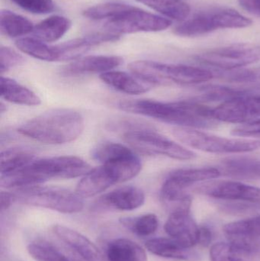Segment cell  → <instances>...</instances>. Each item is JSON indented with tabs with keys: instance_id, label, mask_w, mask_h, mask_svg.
I'll list each match as a JSON object with an SVG mask.
<instances>
[{
	"instance_id": "obj_1",
	"label": "cell",
	"mask_w": 260,
	"mask_h": 261,
	"mask_svg": "<svg viewBox=\"0 0 260 261\" xmlns=\"http://www.w3.org/2000/svg\"><path fill=\"white\" fill-rule=\"evenodd\" d=\"M122 111L141 115L166 123L190 128H209L216 125L211 116V109L195 102H163L151 99L121 101Z\"/></svg>"
},
{
	"instance_id": "obj_2",
	"label": "cell",
	"mask_w": 260,
	"mask_h": 261,
	"mask_svg": "<svg viewBox=\"0 0 260 261\" xmlns=\"http://www.w3.org/2000/svg\"><path fill=\"white\" fill-rule=\"evenodd\" d=\"M84 126L80 113L70 109H56L27 121L18 132L44 144H62L77 139Z\"/></svg>"
},
{
	"instance_id": "obj_3",
	"label": "cell",
	"mask_w": 260,
	"mask_h": 261,
	"mask_svg": "<svg viewBox=\"0 0 260 261\" xmlns=\"http://www.w3.org/2000/svg\"><path fill=\"white\" fill-rule=\"evenodd\" d=\"M134 76L149 86L196 84L207 82L214 77L210 70L184 64H164L152 61H137L128 66Z\"/></svg>"
},
{
	"instance_id": "obj_4",
	"label": "cell",
	"mask_w": 260,
	"mask_h": 261,
	"mask_svg": "<svg viewBox=\"0 0 260 261\" xmlns=\"http://www.w3.org/2000/svg\"><path fill=\"white\" fill-rule=\"evenodd\" d=\"M15 201L32 206L58 213L73 214L83 210L84 202L75 192L58 187H35L18 189L13 193Z\"/></svg>"
},
{
	"instance_id": "obj_5",
	"label": "cell",
	"mask_w": 260,
	"mask_h": 261,
	"mask_svg": "<svg viewBox=\"0 0 260 261\" xmlns=\"http://www.w3.org/2000/svg\"><path fill=\"white\" fill-rule=\"evenodd\" d=\"M176 138L189 147L213 153H239L260 149V140L215 136L195 128H174Z\"/></svg>"
},
{
	"instance_id": "obj_6",
	"label": "cell",
	"mask_w": 260,
	"mask_h": 261,
	"mask_svg": "<svg viewBox=\"0 0 260 261\" xmlns=\"http://www.w3.org/2000/svg\"><path fill=\"white\" fill-rule=\"evenodd\" d=\"M122 138L133 149L143 154L163 155L180 161L195 156L192 150L160 135L154 127L127 132Z\"/></svg>"
},
{
	"instance_id": "obj_7",
	"label": "cell",
	"mask_w": 260,
	"mask_h": 261,
	"mask_svg": "<svg viewBox=\"0 0 260 261\" xmlns=\"http://www.w3.org/2000/svg\"><path fill=\"white\" fill-rule=\"evenodd\" d=\"M221 176L216 168L180 169L171 173L162 186V199L167 203L174 204L175 208L192 203V199L186 190L196 182L215 179Z\"/></svg>"
},
{
	"instance_id": "obj_8",
	"label": "cell",
	"mask_w": 260,
	"mask_h": 261,
	"mask_svg": "<svg viewBox=\"0 0 260 261\" xmlns=\"http://www.w3.org/2000/svg\"><path fill=\"white\" fill-rule=\"evenodd\" d=\"M195 59L224 71L237 70L259 61L260 47L244 43L232 44L200 54Z\"/></svg>"
},
{
	"instance_id": "obj_9",
	"label": "cell",
	"mask_w": 260,
	"mask_h": 261,
	"mask_svg": "<svg viewBox=\"0 0 260 261\" xmlns=\"http://www.w3.org/2000/svg\"><path fill=\"white\" fill-rule=\"evenodd\" d=\"M172 24L168 18L142 10L133 6L114 18L107 20V32L119 35L137 32H154L166 30Z\"/></svg>"
},
{
	"instance_id": "obj_10",
	"label": "cell",
	"mask_w": 260,
	"mask_h": 261,
	"mask_svg": "<svg viewBox=\"0 0 260 261\" xmlns=\"http://www.w3.org/2000/svg\"><path fill=\"white\" fill-rule=\"evenodd\" d=\"M215 121L228 123H248L260 119V95H242L224 101L211 109Z\"/></svg>"
},
{
	"instance_id": "obj_11",
	"label": "cell",
	"mask_w": 260,
	"mask_h": 261,
	"mask_svg": "<svg viewBox=\"0 0 260 261\" xmlns=\"http://www.w3.org/2000/svg\"><path fill=\"white\" fill-rule=\"evenodd\" d=\"M191 205H183L172 210L164 225L166 234L186 248L198 244L199 227L191 216Z\"/></svg>"
},
{
	"instance_id": "obj_12",
	"label": "cell",
	"mask_w": 260,
	"mask_h": 261,
	"mask_svg": "<svg viewBox=\"0 0 260 261\" xmlns=\"http://www.w3.org/2000/svg\"><path fill=\"white\" fill-rule=\"evenodd\" d=\"M121 182H123V179L115 166L102 164L83 176L76 186V193L82 199L93 197Z\"/></svg>"
},
{
	"instance_id": "obj_13",
	"label": "cell",
	"mask_w": 260,
	"mask_h": 261,
	"mask_svg": "<svg viewBox=\"0 0 260 261\" xmlns=\"http://www.w3.org/2000/svg\"><path fill=\"white\" fill-rule=\"evenodd\" d=\"M199 191L215 199L260 205V189L236 181L210 182L200 187Z\"/></svg>"
},
{
	"instance_id": "obj_14",
	"label": "cell",
	"mask_w": 260,
	"mask_h": 261,
	"mask_svg": "<svg viewBox=\"0 0 260 261\" xmlns=\"http://www.w3.org/2000/svg\"><path fill=\"white\" fill-rule=\"evenodd\" d=\"M123 58L112 55H93L83 57L64 66L61 73L64 76H78L81 75L111 71L123 64Z\"/></svg>"
},
{
	"instance_id": "obj_15",
	"label": "cell",
	"mask_w": 260,
	"mask_h": 261,
	"mask_svg": "<svg viewBox=\"0 0 260 261\" xmlns=\"http://www.w3.org/2000/svg\"><path fill=\"white\" fill-rule=\"evenodd\" d=\"M145 195L137 187L125 186L119 187L99 198L96 208H110L120 211H132L143 205Z\"/></svg>"
},
{
	"instance_id": "obj_16",
	"label": "cell",
	"mask_w": 260,
	"mask_h": 261,
	"mask_svg": "<svg viewBox=\"0 0 260 261\" xmlns=\"http://www.w3.org/2000/svg\"><path fill=\"white\" fill-rule=\"evenodd\" d=\"M54 234L83 261H105L99 248L81 233L64 225H56Z\"/></svg>"
},
{
	"instance_id": "obj_17",
	"label": "cell",
	"mask_w": 260,
	"mask_h": 261,
	"mask_svg": "<svg viewBox=\"0 0 260 261\" xmlns=\"http://www.w3.org/2000/svg\"><path fill=\"white\" fill-rule=\"evenodd\" d=\"M147 249L151 254L164 258L176 260L195 261L199 260V255L191 248H186L172 238H158L147 241Z\"/></svg>"
},
{
	"instance_id": "obj_18",
	"label": "cell",
	"mask_w": 260,
	"mask_h": 261,
	"mask_svg": "<svg viewBox=\"0 0 260 261\" xmlns=\"http://www.w3.org/2000/svg\"><path fill=\"white\" fill-rule=\"evenodd\" d=\"M100 79L108 87L126 94H143L150 90L149 85L140 83L136 76L125 72L117 70L105 72L100 74Z\"/></svg>"
},
{
	"instance_id": "obj_19",
	"label": "cell",
	"mask_w": 260,
	"mask_h": 261,
	"mask_svg": "<svg viewBox=\"0 0 260 261\" xmlns=\"http://www.w3.org/2000/svg\"><path fill=\"white\" fill-rule=\"evenodd\" d=\"M0 90L2 98L8 102L28 107L41 104V99L36 93L18 84L15 80L2 76Z\"/></svg>"
},
{
	"instance_id": "obj_20",
	"label": "cell",
	"mask_w": 260,
	"mask_h": 261,
	"mask_svg": "<svg viewBox=\"0 0 260 261\" xmlns=\"http://www.w3.org/2000/svg\"><path fill=\"white\" fill-rule=\"evenodd\" d=\"M108 261H147L148 256L142 247L128 239H114L106 250Z\"/></svg>"
},
{
	"instance_id": "obj_21",
	"label": "cell",
	"mask_w": 260,
	"mask_h": 261,
	"mask_svg": "<svg viewBox=\"0 0 260 261\" xmlns=\"http://www.w3.org/2000/svg\"><path fill=\"white\" fill-rule=\"evenodd\" d=\"M69 18L61 15H53L38 23L34 29L35 38L44 42H53L61 39L71 28Z\"/></svg>"
},
{
	"instance_id": "obj_22",
	"label": "cell",
	"mask_w": 260,
	"mask_h": 261,
	"mask_svg": "<svg viewBox=\"0 0 260 261\" xmlns=\"http://www.w3.org/2000/svg\"><path fill=\"white\" fill-rule=\"evenodd\" d=\"M213 31L224 29H244L251 25L250 18L238 11L227 8H217L206 11Z\"/></svg>"
},
{
	"instance_id": "obj_23",
	"label": "cell",
	"mask_w": 260,
	"mask_h": 261,
	"mask_svg": "<svg viewBox=\"0 0 260 261\" xmlns=\"http://www.w3.org/2000/svg\"><path fill=\"white\" fill-rule=\"evenodd\" d=\"M2 33L10 38H17L33 32L35 25L25 17L9 10H2L0 14Z\"/></svg>"
},
{
	"instance_id": "obj_24",
	"label": "cell",
	"mask_w": 260,
	"mask_h": 261,
	"mask_svg": "<svg viewBox=\"0 0 260 261\" xmlns=\"http://www.w3.org/2000/svg\"><path fill=\"white\" fill-rule=\"evenodd\" d=\"M15 45L23 53L44 61H58L56 46H50L35 38H23L15 41Z\"/></svg>"
},
{
	"instance_id": "obj_25",
	"label": "cell",
	"mask_w": 260,
	"mask_h": 261,
	"mask_svg": "<svg viewBox=\"0 0 260 261\" xmlns=\"http://www.w3.org/2000/svg\"><path fill=\"white\" fill-rule=\"evenodd\" d=\"M167 18L183 21L190 14V7L182 0H136Z\"/></svg>"
},
{
	"instance_id": "obj_26",
	"label": "cell",
	"mask_w": 260,
	"mask_h": 261,
	"mask_svg": "<svg viewBox=\"0 0 260 261\" xmlns=\"http://www.w3.org/2000/svg\"><path fill=\"white\" fill-rule=\"evenodd\" d=\"M36 159L35 153L29 149L24 147L8 149L1 153L0 173L2 175L15 171Z\"/></svg>"
},
{
	"instance_id": "obj_27",
	"label": "cell",
	"mask_w": 260,
	"mask_h": 261,
	"mask_svg": "<svg viewBox=\"0 0 260 261\" xmlns=\"http://www.w3.org/2000/svg\"><path fill=\"white\" fill-rule=\"evenodd\" d=\"M27 252L36 261H83L78 255L64 252L62 250L47 242L32 243L27 246Z\"/></svg>"
},
{
	"instance_id": "obj_28",
	"label": "cell",
	"mask_w": 260,
	"mask_h": 261,
	"mask_svg": "<svg viewBox=\"0 0 260 261\" xmlns=\"http://www.w3.org/2000/svg\"><path fill=\"white\" fill-rule=\"evenodd\" d=\"M223 229L228 238L260 239V215L250 219L230 222L224 225Z\"/></svg>"
},
{
	"instance_id": "obj_29",
	"label": "cell",
	"mask_w": 260,
	"mask_h": 261,
	"mask_svg": "<svg viewBox=\"0 0 260 261\" xmlns=\"http://www.w3.org/2000/svg\"><path fill=\"white\" fill-rule=\"evenodd\" d=\"M224 171L230 176L242 178H260V161L239 158L228 160L224 164Z\"/></svg>"
},
{
	"instance_id": "obj_30",
	"label": "cell",
	"mask_w": 260,
	"mask_h": 261,
	"mask_svg": "<svg viewBox=\"0 0 260 261\" xmlns=\"http://www.w3.org/2000/svg\"><path fill=\"white\" fill-rule=\"evenodd\" d=\"M121 222L124 226L129 228L132 232L140 237L152 236L159 227L158 218L156 215L149 213L135 218H123Z\"/></svg>"
},
{
	"instance_id": "obj_31",
	"label": "cell",
	"mask_w": 260,
	"mask_h": 261,
	"mask_svg": "<svg viewBox=\"0 0 260 261\" xmlns=\"http://www.w3.org/2000/svg\"><path fill=\"white\" fill-rule=\"evenodd\" d=\"M133 7L131 5L120 2L102 3L88 8L83 15L93 20L111 19Z\"/></svg>"
},
{
	"instance_id": "obj_32",
	"label": "cell",
	"mask_w": 260,
	"mask_h": 261,
	"mask_svg": "<svg viewBox=\"0 0 260 261\" xmlns=\"http://www.w3.org/2000/svg\"><path fill=\"white\" fill-rule=\"evenodd\" d=\"M131 149L119 143L104 142L92 150V158L101 164H105L118 156H122Z\"/></svg>"
},
{
	"instance_id": "obj_33",
	"label": "cell",
	"mask_w": 260,
	"mask_h": 261,
	"mask_svg": "<svg viewBox=\"0 0 260 261\" xmlns=\"http://www.w3.org/2000/svg\"><path fill=\"white\" fill-rule=\"evenodd\" d=\"M220 76L230 82H256V81H260V67L227 70V71L220 73Z\"/></svg>"
},
{
	"instance_id": "obj_34",
	"label": "cell",
	"mask_w": 260,
	"mask_h": 261,
	"mask_svg": "<svg viewBox=\"0 0 260 261\" xmlns=\"http://www.w3.org/2000/svg\"><path fill=\"white\" fill-rule=\"evenodd\" d=\"M27 12L34 14H47L53 12L55 5L52 0H11Z\"/></svg>"
},
{
	"instance_id": "obj_35",
	"label": "cell",
	"mask_w": 260,
	"mask_h": 261,
	"mask_svg": "<svg viewBox=\"0 0 260 261\" xmlns=\"http://www.w3.org/2000/svg\"><path fill=\"white\" fill-rule=\"evenodd\" d=\"M24 59L21 55L11 47L1 46L0 49V71L1 74L10 69L24 64Z\"/></svg>"
},
{
	"instance_id": "obj_36",
	"label": "cell",
	"mask_w": 260,
	"mask_h": 261,
	"mask_svg": "<svg viewBox=\"0 0 260 261\" xmlns=\"http://www.w3.org/2000/svg\"><path fill=\"white\" fill-rule=\"evenodd\" d=\"M209 255L211 261H234L230 243L219 242L212 245Z\"/></svg>"
},
{
	"instance_id": "obj_37",
	"label": "cell",
	"mask_w": 260,
	"mask_h": 261,
	"mask_svg": "<svg viewBox=\"0 0 260 261\" xmlns=\"http://www.w3.org/2000/svg\"><path fill=\"white\" fill-rule=\"evenodd\" d=\"M232 135L243 138H253L260 140V119L236 127Z\"/></svg>"
},
{
	"instance_id": "obj_38",
	"label": "cell",
	"mask_w": 260,
	"mask_h": 261,
	"mask_svg": "<svg viewBox=\"0 0 260 261\" xmlns=\"http://www.w3.org/2000/svg\"><path fill=\"white\" fill-rule=\"evenodd\" d=\"M238 3L249 13L260 18V0H238Z\"/></svg>"
},
{
	"instance_id": "obj_39",
	"label": "cell",
	"mask_w": 260,
	"mask_h": 261,
	"mask_svg": "<svg viewBox=\"0 0 260 261\" xmlns=\"http://www.w3.org/2000/svg\"><path fill=\"white\" fill-rule=\"evenodd\" d=\"M212 232L208 227H199L198 244L203 247H209L212 242Z\"/></svg>"
},
{
	"instance_id": "obj_40",
	"label": "cell",
	"mask_w": 260,
	"mask_h": 261,
	"mask_svg": "<svg viewBox=\"0 0 260 261\" xmlns=\"http://www.w3.org/2000/svg\"><path fill=\"white\" fill-rule=\"evenodd\" d=\"M15 202V196L13 193L8 192H2L1 193V211L7 210L12 204Z\"/></svg>"
},
{
	"instance_id": "obj_41",
	"label": "cell",
	"mask_w": 260,
	"mask_h": 261,
	"mask_svg": "<svg viewBox=\"0 0 260 261\" xmlns=\"http://www.w3.org/2000/svg\"><path fill=\"white\" fill-rule=\"evenodd\" d=\"M0 112H1V114H3L5 112H6V107H5V106L3 105V102H2L1 107H0Z\"/></svg>"
}]
</instances>
